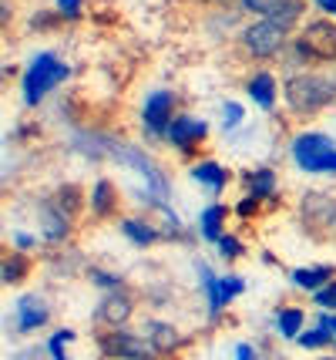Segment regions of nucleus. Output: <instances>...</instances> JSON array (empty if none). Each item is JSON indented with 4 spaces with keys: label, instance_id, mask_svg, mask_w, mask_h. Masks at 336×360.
Returning <instances> with one entry per match:
<instances>
[{
    "label": "nucleus",
    "instance_id": "obj_1",
    "mask_svg": "<svg viewBox=\"0 0 336 360\" xmlns=\"http://www.w3.org/2000/svg\"><path fill=\"white\" fill-rule=\"evenodd\" d=\"M283 94H286V105L296 115H313L336 98V84L330 78H320V75H296V78L286 81Z\"/></svg>",
    "mask_w": 336,
    "mask_h": 360
},
{
    "label": "nucleus",
    "instance_id": "obj_2",
    "mask_svg": "<svg viewBox=\"0 0 336 360\" xmlns=\"http://www.w3.org/2000/svg\"><path fill=\"white\" fill-rule=\"evenodd\" d=\"M293 158L303 172L336 175V145L320 131H303L293 139Z\"/></svg>",
    "mask_w": 336,
    "mask_h": 360
},
{
    "label": "nucleus",
    "instance_id": "obj_3",
    "mask_svg": "<svg viewBox=\"0 0 336 360\" xmlns=\"http://www.w3.org/2000/svg\"><path fill=\"white\" fill-rule=\"evenodd\" d=\"M67 78V64L54 54H37L24 75V101L27 105H37L51 88H58L61 81Z\"/></svg>",
    "mask_w": 336,
    "mask_h": 360
},
{
    "label": "nucleus",
    "instance_id": "obj_4",
    "mask_svg": "<svg viewBox=\"0 0 336 360\" xmlns=\"http://www.w3.org/2000/svg\"><path fill=\"white\" fill-rule=\"evenodd\" d=\"M101 350L114 360H155L159 357V350L152 347L148 337L125 333V330H112V333L101 340Z\"/></svg>",
    "mask_w": 336,
    "mask_h": 360
},
{
    "label": "nucleus",
    "instance_id": "obj_5",
    "mask_svg": "<svg viewBox=\"0 0 336 360\" xmlns=\"http://www.w3.org/2000/svg\"><path fill=\"white\" fill-rule=\"evenodd\" d=\"M300 51L306 58H316V61H333L336 58V24L330 20H313L300 37Z\"/></svg>",
    "mask_w": 336,
    "mask_h": 360
},
{
    "label": "nucleus",
    "instance_id": "obj_6",
    "mask_svg": "<svg viewBox=\"0 0 336 360\" xmlns=\"http://www.w3.org/2000/svg\"><path fill=\"white\" fill-rule=\"evenodd\" d=\"M283 37H286V31H283L279 24H272V20L262 17L259 24L246 27L242 44L249 47V54H256V58H269V54H276V51L283 47Z\"/></svg>",
    "mask_w": 336,
    "mask_h": 360
},
{
    "label": "nucleus",
    "instance_id": "obj_7",
    "mask_svg": "<svg viewBox=\"0 0 336 360\" xmlns=\"http://www.w3.org/2000/svg\"><path fill=\"white\" fill-rule=\"evenodd\" d=\"M172 105H175L172 91L148 94L142 118H145V128H148L152 135H168V125H172Z\"/></svg>",
    "mask_w": 336,
    "mask_h": 360
},
{
    "label": "nucleus",
    "instance_id": "obj_8",
    "mask_svg": "<svg viewBox=\"0 0 336 360\" xmlns=\"http://www.w3.org/2000/svg\"><path fill=\"white\" fill-rule=\"evenodd\" d=\"M202 276H206V286H208V303H212V314H219L229 300L239 297L242 290H246V283H242L239 276H222V280H215L208 269H202Z\"/></svg>",
    "mask_w": 336,
    "mask_h": 360
},
{
    "label": "nucleus",
    "instance_id": "obj_9",
    "mask_svg": "<svg viewBox=\"0 0 336 360\" xmlns=\"http://www.w3.org/2000/svg\"><path fill=\"white\" fill-rule=\"evenodd\" d=\"M131 314H135L131 297H128V293H121V290L108 293V297L101 300V310H98V316H101V320H105V323H108L112 330H121V327H125Z\"/></svg>",
    "mask_w": 336,
    "mask_h": 360
},
{
    "label": "nucleus",
    "instance_id": "obj_10",
    "mask_svg": "<svg viewBox=\"0 0 336 360\" xmlns=\"http://www.w3.org/2000/svg\"><path fill=\"white\" fill-rule=\"evenodd\" d=\"M206 122H199V118H192V115H178V118H172V125H168V141L172 145H178V148H185V145H192V141L206 139Z\"/></svg>",
    "mask_w": 336,
    "mask_h": 360
},
{
    "label": "nucleus",
    "instance_id": "obj_11",
    "mask_svg": "<svg viewBox=\"0 0 336 360\" xmlns=\"http://www.w3.org/2000/svg\"><path fill=\"white\" fill-rule=\"evenodd\" d=\"M48 320H51V314H48V307H44V300L41 297H24L20 303H17V327L24 330V333L44 327Z\"/></svg>",
    "mask_w": 336,
    "mask_h": 360
},
{
    "label": "nucleus",
    "instance_id": "obj_12",
    "mask_svg": "<svg viewBox=\"0 0 336 360\" xmlns=\"http://www.w3.org/2000/svg\"><path fill=\"white\" fill-rule=\"evenodd\" d=\"M148 340H152V347L159 350V354H168V350H175L178 344H182V337H178V330L172 327V323H148V333H145Z\"/></svg>",
    "mask_w": 336,
    "mask_h": 360
},
{
    "label": "nucleus",
    "instance_id": "obj_13",
    "mask_svg": "<svg viewBox=\"0 0 336 360\" xmlns=\"http://www.w3.org/2000/svg\"><path fill=\"white\" fill-rule=\"evenodd\" d=\"M249 94L256 98V105H259V108H266V111H269L272 105H276V78H272L269 71H259L256 78L249 81Z\"/></svg>",
    "mask_w": 336,
    "mask_h": 360
},
{
    "label": "nucleus",
    "instance_id": "obj_14",
    "mask_svg": "<svg viewBox=\"0 0 336 360\" xmlns=\"http://www.w3.org/2000/svg\"><path fill=\"white\" fill-rule=\"evenodd\" d=\"M246 186L253 199H269L276 192V172L272 169H259V172H246Z\"/></svg>",
    "mask_w": 336,
    "mask_h": 360
},
{
    "label": "nucleus",
    "instance_id": "obj_15",
    "mask_svg": "<svg viewBox=\"0 0 336 360\" xmlns=\"http://www.w3.org/2000/svg\"><path fill=\"white\" fill-rule=\"evenodd\" d=\"M192 179L202 182V186H208V188H222L225 182H229L225 169L215 165V162H199V165H192Z\"/></svg>",
    "mask_w": 336,
    "mask_h": 360
},
{
    "label": "nucleus",
    "instance_id": "obj_16",
    "mask_svg": "<svg viewBox=\"0 0 336 360\" xmlns=\"http://www.w3.org/2000/svg\"><path fill=\"white\" fill-rule=\"evenodd\" d=\"M91 212L95 216H112L114 212V186L108 179H101L95 186V192H91Z\"/></svg>",
    "mask_w": 336,
    "mask_h": 360
},
{
    "label": "nucleus",
    "instance_id": "obj_17",
    "mask_svg": "<svg viewBox=\"0 0 336 360\" xmlns=\"http://www.w3.org/2000/svg\"><path fill=\"white\" fill-rule=\"evenodd\" d=\"M222 222H225V209L222 205H208L206 212H202V236L212 239V243H219L222 239Z\"/></svg>",
    "mask_w": 336,
    "mask_h": 360
},
{
    "label": "nucleus",
    "instance_id": "obj_18",
    "mask_svg": "<svg viewBox=\"0 0 336 360\" xmlns=\"http://www.w3.org/2000/svg\"><path fill=\"white\" fill-rule=\"evenodd\" d=\"M330 276H333V269H326V266H320V269H296V273H293V283H296V286H303V290H323L320 283H330Z\"/></svg>",
    "mask_w": 336,
    "mask_h": 360
},
{
    "label": "nucleus",
    "instance_id": "obj_19",
    "mask_svg": "<svg viewBox=\"0 0 336 360\" xmlns=\"http://www.w3.org/2000/svg\"><path fill=\"white\" fill-rule=\"evenodd\" d=\"M121 229H125V236H128V239H135L138 246H152V243L159 239V233H155L148 222H138V219H125V222H121Z\"/></svg>",
    "mask_w": 336,
    "mask_h": 360
},
{
    "label": "nucleus",
    "instance_id": "obj_20",
    "mask_svg": "<svg viewBox=\"0 0 336 360\" xmlns=\"http://www.w3.org/2000/svg\"><path fill=\"white\" fill-rule=\"evenodd\" d=\"M300 330H303V310H283L279 314V333L289 340H300Z\"/></svg>",
    "mask_w": 336,
    "mask_h": 360
},
{
    "label": "nucleus",
    "instance_id": "obj_21",
    "mask_svg": "<svg viewBox=\"0 0 336 360\" xmlns=\"http://www.w3.org/2000/svg\"><path fill=\"white\" fill-rule=\"evenodd\" d=\"M27 273V259L20 256V252H11L7 259H4V269H0V276L4 283H20V276Z\"/></svg>",
    "mask_w": 336,
    "mask_h": 360
},
{
    "label": "nucleus",
    "instance_id": "obj_22",
    "mask_svg": "<svg viewBox=\"0 0 336 360\" xmlns=\"http://www.w3.org/2000/svg\"><path fill=\"white\" fill-rule=\"evenodd\" d=\"M286 0H242V7L246 11H253V14H262V17H272L279 7H283Z\"/></svg>",
    "mask_w": 336,
    "mask_h": 360
},
{
    "label": "nucleus",
    "instance_id": "obj_23",
    "mask_svg": "<svg viewBox=\"0 0 336 360\" xmlns=\"http://www.w3.org/2000/svg\"><path fill=\"white\" fill-rule=\"evenodd\" d=\"M316 307H326V310H333L336 314V280H330L323 290H316Z\"/></svg>",
    "mask_w": 336,
    "mask_h": 360
},
{
    "label": "nucleus",
    "instance_id": "obj_24",
    "mask_svg": "<svg viewBox=\"0 0 336 360\" xmlns=\"http://www.w3.org/2000/svg\"><path fill=\"white\" fill-rule=\"evenodd\" d=\"M71 337H74L71 330H58V333L51 337V354H54V360H67L65 357V344L71 340Z\"/></svg>",
    "mask_w": 336,
    "mask_h": 360
},
{
    "label": "nucleus",
    "instance_id": "obj_25",
    "mask_svg": "<svg viewBox=\"0 0 336 360\" xmlns=\"http://www.w3.org/2000/svg\"><path fill=\"white\" fill-rule=\"evenodd\" d=\"M300 344L303 347H323V344H330V333H326L323 327H316V330H309V333H303Z\"/></svg>",
    "mask_w": 336,
    "mask_h": 360
},
{
    "label": "nucleus",
    "instance_id": "obj_26",
    "mask_svg": "<svg viewBox=\"0 0 336 360\" xmlns=\"http://www.w3.org/2000/svg\"><path fill=\"white\" fill-rule=\"evenodd\" d=\"M65 236H67L65 216H48V239H65Z\"/></svg>",
    "mask_w": 336,
    "mask_h": 360
},
{
    "label": "nucleus",
    "instance_id": "obj_27",
    "mask_svg": "<svg viewBox=\"0 0 336 360\" xmlns=\"http://www.w3.org/2000/svg\"><path fill=\"white\" fill-rule=\"evenodd\" d=\"M219 252L229 256V259H236V256L242 252V243L236 239V236H222V239H219Z\"/></svg>",
    "mask_w": 336,
    "mask_h": 360
},
{
    "label": "nucleus",
    "instance_id": "obj_28",
    "mask_svg": "<svg viewBox=\"0 0 336 360\" xmlns=\"http://www.w3.org/2000/svg\"><path fill=\"white\" fill-rule=\"evenodd\" d=\"M239 122H242V108L236 105V101H225V125L236 128Z\"/></svg>",
    "mask_w": 336,
    "mask_h": 360
},
{
    "label": "nucleus",
    "instance_id": "obj_29",
    "mask_svg": "<svg viewBox=\"0 0 336 360\" xmlns=\"http://www.w3.org/2000/svg\"><path fill=\"white\" fill-rule=\"evenodd\" d=\"M320 327L330 333V344L336 347V314H323L320 316Z\"/></svg>",
    "mask_w": 336,
    "mask_h": 360
},
{
    "label": "nucleus",
    "instance_id": "obj_30",
    "mask_svg": "<svg viewBox=\"0 0 336 360\" xmlns=\"http://www.w3.org/2000/svg\"><path fill=\"white\" fill-rule=\"evenodd\" d=\"M58 11L65 17H78L81 14V0H58Z\"/></svg>",
    "mask_w": 336,
    "mask_h": 360
},
{
    "label": "nucleus",
    "instance_id": "obj_31",
    "mask_svg": "<svg viewBox=\"0 0 336 360\" xmlns=\"http://www.w3.org/2000/svg\"><path fill=\"white\" fill-rule=\"evenodd\" d=\"M236 357H239V360H256V350H253L249 344H239V347H236Z\"/></svg>",
    "mask_w": 336,
    "mask_h": 360
},
{
    "label": "nucleus",
    "instance_id": "obj_32",
    "mask_svg": "<svg viewBox=\"0 0 336 360\" xmlns=\"http://www.w3.org/2000/svg\"><path fill=\"white\" fill-rule=\"evenodd\" d=\"M253 209H256V199H253V195H249V199H246V202H239V216H249V212H253Z\"/></svg>",
    "mask_w": 336,
    "mask_h": 360
},
{
    "label": "nucleus",
    "instance_id": "obj_33",
    "mask_svg": "<svg viewBox=\"0 0 336 360\" xmlns=\"http://www.w3.org/2000/svg\"><path fill=\"white\" fill-rule=\"evenodd\" d=\"M323 11H330V14H336V0H316Z\"/></svg>",
    "mask_w": 336,
    "mask_h": 360
},
{
    "label": "nucleus",
    "instance_id": "obj_34",
    "mask_svg": "<svg viewBox=\"0 0 336 360\" xmlns=\"http://www.w3.org/2000/svg\"><path fill=\"white\" fill-rule=\"evenodd\" d=\"M17 246H20V250H27V246H34V239L31 236H17Z\"/></svg>",
    "mask_w": 336,
    "mask_h": 360
},
{
    "label": "nucleus",
    "instance_id": "obj_35",
    "mask_svg": "<svg viewBox=\"0 0 336 360\" xmlns=\"http://www.w3.org/2000/svg\"><path fill=\"white\" fill-rule=\"evenodd\" d=\"M323 360H336V357H323Z\"/></svg>",
    "mask_w": 336,
    "mask_h": 360
}]
</instances>
